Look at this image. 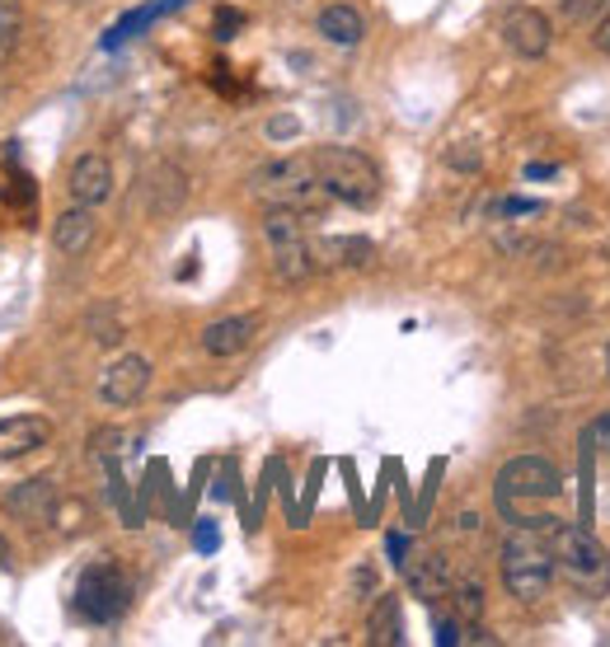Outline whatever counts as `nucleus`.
<instances>
[{
  "label": "nucleus",
  "mask_w": 610,
  "mask_h": 647,
  "mask_svg": "<svg viewBox=\"0 0 610 647\" xmlns=\"http://www.w3.org/2000/svg\"><path fill=\"white\" fill-rule=\"evenodd\" d=\"M498 507L511 525H526V531H545V525H555V516L545 512L549 502H559L564 493V474L545 456H517L498 469Z\"/></svg>",
  "instance_id": "nucleus-1"
},
{
  "label": "nucleus",
  "mask_w": 610,
  "mask_h": 647,
  "mask_svg": "<svg viewBox=\"0 0 610 647\" xmlns=\"http://www.w3.org/2000/svg\"><path fill=\"white\" fill-rule=\"evenodd\" d=\"M310 165L320 174V184L329 192V202H343V207H376L381 202V169L371 155L352 150V146H314L310 150Z\"/></svg>",
  "instance_id": "nucleus-2"
},
{
  "label": "nucleus",
  "mask_w": 610,
  "mask_h": 647,
  "mask_svg": "<svg viewBox=\"0 0 610 647\" xmlns=\"http://www.w3.org/2000/svg\"><path fill=\"white\" fill-rule=\"evenodd\" d=\"M249 192L263 198L268 207H297L301 216H320L329 207V192L314 174L310 155H291V160H272L249 174Z\"/></svg>",
  "instance_id": "nucleus-3"
},
{
  "label": "nucleus",
  "mask_w": 610,
  "mask_h": 647,
  "mask_svg": "<svg viewBox=\"0 0 610 647\" xmlns=\"http://www.w3.org/2000/svg\"><path fill=\"white\" fill-rule=\"evenodd\" d=\"M306 221L297 207H268L263 211V240L272 253V278L282 286H301L320 263H314V244L306 240Z\"/></svg>",
  "instance_id": "nucleus-4"
},
{
  "label": "nucleus",
  "mask_w": 610,
  "mask_h": 647,
  "mask_svg": "<svg viewBox=\"0 0 610 647\" xmlns=\"http://www.w3.org/2000/svg\"><path fill=\"white\" fill-rule=\"evenodd\" d=\"M555 567L578 586L582 596H606L610 592V549L582 531V525H555Z\"/></svg>",
  "instance_id": "nucleus-5"
},
{
  "label": "nucleus",
  "mask_w": 610,
  "mask_h": 647,
  "mask_svg": "<svg viewBox=\"0 0 610 647\" xmlns=\"http://www.w3.org/2000/svg\"><path fill=\"white\" fill-rule=\"evenodd\" d=\"M498 567H503V586L517 601H540L555 586V549L530 535L526 525L503 544Z\"/></svg>",
  "instance_id": "nucleus-6"
},
{
  "label": "nucleus",
  "mask_w": 610,
  "mask_h": 647,
  "mask_svg": "<svg viewBox=\"0 0 610 647\" xmlns=\"http://www.w3.org/2000/svg\"><path fill=\"white\" fill-rule=\"evenodd\" d=\"M132 605V577L117 559H94L75 582V611L90 624H117Z\"/></svg>",
  "instance_id": "nucleus-7"
},
{
  "label": "nucleus",
  "mask_w": 610,
  "mask_h": 647,
  "mask_svg": "<svg viewBox=\"0 0 610 647\" xmlns=\"http://www.w3.org/2000/svg\"><path fill=\"white\" fill-rule=\"evenodd\" d=\"M498 33H503L507 52L526 56V62H540V56L549 52V43H555V24H549V14L536 10V6H517V10H507V14H503V24H498Z\"/></svg>",
  "instance_id": "nucleus-8"
},
{
  "label": "nucleus",
  "mask_w": 610,
  "mask_h": 647,
  "mask_svg": "<svg viewBox=\"0 0 610 647\" xmlns=\"http://www.w3.org/2000/svg\"><path fill=\"white\" fill-rule=\"evenodd\" d=\"M146 389H151V362L136 357V352L108 362L104 376H100V399H104L108 408H132L136 399L146 395Z\"/></svg>",
  "instance_id": "nucleus-9"
},
{
  "label": "nucleus",
  "mask_w": 610,
  "mask_h": 647,
  "mask_svg": "<svg viewBox=\"0 0 610 647\" xmlns=\"http://www.w3.org/2000/svg\"><path fill=\"white\" fill-rule=\"evenodd\" d=\"M404 586H409V596H418L423 605H437L451 596V563L446 554H437V549H418V554H409L404 563Z\"/></svg>",
  "instance_id": "nucleus-10"
},
{
  "label": "nucleus",
  "mask_w": 610,
  "mask_h": 647,
  "mask_svg": "<svg viewBox=\"0 0 610 647\" xmlns=\"http://www.w3.org/2000/svg\"><path fill=\"white\" fill-rule=\"evenodd\" d=\"M66 192H71V202H81V207H104L113 198V165H108V155H100V150L75 155V165L66 174Z\"/></svg>",
  "instance_id": "nucleus-11"
},
{
  "label": "nucleus",
  "mask_w": 610,
  "mask_h": 647,
  "mask_svg": "<svg viewBox=\"0 0 610 647\" xmlns=\"http://www.w3.org/2000/svg\"><path fill=\"white\" fill-rule=\"evenodd\" d=\"M43 446H52V422L43 414L0 418V460H24Z\"/></svg>",
  "instance_id": "nucleus-12"
},
{
  "label": "nucleus",
  "mask_w": 610,
  "mask_h": 647,
  "mask_svg": "<svg viewBox=\"0 0 610 647\" xmlns=\"http://www.w3.org/2000/svg\"><path fill=\"white\" fill-rule=\"evenodd\" d=\"M6 512H10L14 521H24V525L52 521V512H56V479L38 474V479L14 483L10 493H6Z\"/></svg>",
  "instance_id": "nucleus-13"
},
{
  "label": "nucleus",
  "mask_w": 610,
  "mask_h": 647,
  "mask_svg": "<svg viewBox=\"0 0 610 647\" xmlns=\"http://www.w3.org/2000/svg\"><path fill=\"white\" fill-rule=\"evenodd\" d=\"M254 338H259V315H226L203 328V352L207 357H240Z\"/></svg>",
  "instance_id": "nucleus-14"
},
{
  "label": "nucleus",
  "mask_w": 610,
  "mask_h": 647,
  "mask_svg": "<svg viewBox=\"0 0 610 647\" xmlns=\"http://www.w3.org/2000/svg\"><path fill=\"white\" fill-rule=\"evenodd\" d=\"M94 230H100V221H94V207L75 202L71 211H62L52 221V249L62 253V259H75V253H85L94 244Z\"/></svg>",
  "instance_id": "nucleus-15"
},
{
  "label": "nucleus",
  "mask_w": 610,
  "mask_h": 647,
  "mask_svg": "<svg viewBox=\"0 0 610 647\" xmlns=\"http://www.w3.org/2000/svg\"><path fill=\"white\" fill-rule=\"evenodd\" d=\"M146 192H151V216L179 211L184 198H188V174L179 165H155L151 179H146Z\"/></svg>",
  "instance_id": "nucleus-16"
},
{
  "label": "nucleus",
  "mask_w": 610,
  "mask_h": 647,
  "mask_svg": "<svg viewBox=\"0 0 610 647\" xmlns=\"http://www.w3.org/2000/svg\"><path fill=\"white\" fill-rule=\"evenodd\" d=\"M376 259V244L362 240V234H329V240L314 244V263L329 268H366Z\"/></svg>",
  "instance_id": "nucleus-17"
},
{
  "label": "nucleus",
  "mask_w": 610,
  "mask_h": 647,
  "mask_svg": "<svg viewBox=\"0 0 610 647\" xmlns=\"http://www.w3.org/2000/svg\"><path fill=\"white\" fill-rule=\"evenodd\" d=\"M366 643L371 647H400L404 643V611L400 596H381L366 615Z\"/></svg>",
  "instance_id": "nucleus-18"
},
{
  "label": "nucleus",
  "mask_w": 610,
  "mask_h": 647,
  "mask_svg": "<svg viewBox=\"0 0 610 647\" xmlns=\"http://www.w3.org/2000/svg\"><path fill=\"white\" fill-rule=\"evenodd\" d=\"M320 33L329 38L333 48H358L366 38V19H362V10H352V6H324L320 10Z\"/></svg>",
  "instance_id": "nucleus-19"
},
{
  "label": "nucleus",
  "mask_w": 610,
  "mask_h": 647,
  "mask_svg": "<svg viewBox=\"0 0 610 647\" xmlns=\"http://www.w3.org/2000/svg\"><path fill=\"white\" fill-rule=\"evenodd\" d=\"M184 0H151V6H142V10H132V14H123L117 24L104 33V48H117V43H127V38H136L146 24H155L161 14H169V10H179Z\"/></svg>",
  "instance_id": "nucleus-20"
},
{
  "label": "nucleus",
  "mask_w": 610,
  "mask_h": 647,
  "mask_svg": "<svg viewBox=\"0 0 610 647\" xmlns=\"http://www.w3.org/2000/svg\"><path fill=\"white\" fill-rule=\"evenodd\" d=\"M451 611H456V619L461 624H479V615H484V582H475V577H456L451 582Z\"/></svg>",
  "instance_id": "nucleus-21"
},
{
  "label": "nucleus",
  "mask_w": 610,
  "mask_h": 647,
  "mask_svg": "<svg viewBox=\"0 0 610 647\" xmlns=\"http://www.w3.org/2000/svg\"><path fill=\"white\" fill-rule=\"evenodd\" d=\"M85 333H90V343H100V347H117V343H123V320H117V310L100 305V310H90Z\"/></svg>",
  "instance_id": "nucleus-22"
},
{
  "label": "nucleus",
  "mask_w": 610,
  "mask_h": 647,
  "mask_svg": "<svg viewBox=\"0 0 610 647\" xmlns=\"http://www.w3.org/2000/svg\"><path fill=\"white\" fill-rule=\"evenodd\" d=\"M19 29H24V0H0V62L14 52Z\"/></svg>",
  "instance_id": "nucleus-23"
},
{
  "label": "nucleus",
  "mask_w": 610,
  "mask_h": 647,
  "mask_svg": "<svg viewBox=\"0 0 610 647\" xmlns=\"http://www.w3.org/2000/svg\"><path fill=\"white\" fill-rule=\"evenodd\" d=\"M606 10H610V0H564V19H568V24H587V29H592Z\"/></svg>",
  "instance_id": "nucleus-24"
},
{
  "label": "nucleus",
  "mask_w": 610,
  "mask_h": 647,
  "mask_svg": "<svg viewBox=\"0 0 610 647\" xmlns=\"http://www.w3.org/2000/svg\"><path fill=\"white\" fill-rule=\"evenodd\" d=\"M446 165H451V169H465V174H479L484 155H479V146H469V142H456V146L446 150Z\"/></svg>",
  "instance_id": "nucleus-25"
},
{
  "label": "nucleus",
  "mask_w": 610,
  "mask_h": 647,
  "mask_svg": "<svg viewBox=\"0 0 610 647\" xmlns=\"http://www.w3.org/2000/svg\"><path fill=\"white\" fill-rule=\"evenodd\" d=\"M211 29H216V38L226 43V38H235V33L245 29V14L235 10V6H221V10H216V19H211Z\"/></svg>",
  "instance_id": "nucleus-26"
},
{
  "label": "nucleus",
  "mask_w": 610,
  "mask_h": 647,
  "mask_svg": "<svg viewBox=\"0 0 610 647\" xmlns=\"http://www.w3.org/2000/svg\"><path fill=\"white\" fill-rule=\"evenodd\" d=\"M587 441H592L597 450H606V456H610V414H601L592 427H587Z\"/></svg>",
  "instance_id": "nucleus-27"
},
{
  "label": "nucleus",
  "mask_w": 610,
  "mask_h": 647,
  "mask_svg": "<svg viewBox=\"0 0 610 647\" xmlns=\"http://www.w3.org/2000/svg\"><path fill=\"white\" fill-rule=\"evenodd\" d=\"M193 544H198V549H203V554H211V549H216V544H221V535H216V525H211V521H203V525H198V531H193Z\"/></svg>",
  "instance_id": "nucleus-28"
},
{
  "label": "nucleus",
  "mask_w": 610,
  "mask_h": 647,
  "mask_svg": "<svg viewBox=\"0 0 610 647\" xmlns=\"http://www.w3.org/2000/svg\"><path fill=\"white\" fill-rule=\"evenodd\" d=\"M592 48L610 56V10H606V14L597 19V24H592Z\"/></svg>",
  "instance_id": "nucleus-29"
},
{
  "label": "nucleus",
  "mask_w": 610,
  "mask_h": 647,
  "mask_svg": "<svg viewBox=\"0 0 610 647\" xmlns=\"http://www.w3.org/2000/svg\"><path fill=\"white\" fill-rule=\"evenodd\" d=\"M530 211H540V202H526V198H507V202H498V216H530Z\"/></svg>",
  "instance_id": "nucleus-30"
},
{
  "label": "nucleus",
  "mask_w": 610,
  "mask_h": 647,
  "mask_svg": "<svg viewBox=\"0 0 610 647\" xmlns=\"http://www.w3.org/2000/svg\"><path fill=\"white\" fill-rule=\"evenodd\" d=\"M268 136H272V142H282V136H297V117H272Z\"/></svg>",
  "instance_id": "nucleus-31"
},
{
  "label": "nucleus",
  "mask_w": 610,
  "mask_h": 647,
  "mask_svg": "<svg viewBox=\"0 0 610 647\" xmlns=\"http://www.w3.org/2000/svg\"><path fill=\"white\" fill-rule=\"evenodd\" d=\"M461 638H465V634H461V624H456V619H442V624H437V643L451 647V643H461Z\"/></svg>",
  "instance_id": "nucleus-32"
},
{
  "label": "nucleus",
  "mask_w": 610,
  "mask_h": 647,
  "mask_svg": "<svg viewBox=\"0 0 610 647\" xmlns=\"http://www.w3.org/2000/svg\"><path fill=\"white\" fill-rule=\"evenodd\" d=\"M385 549H390V554H395V563H404V559H409V535H390V540H385Z\"/></svg>",
  "instance_id": "nucleus-33"
},
{
  "label": "nucleus",
  "mask_w": 610,
  "mask_h": 647,
  "mask_svg": "<svg viewBox=\"0 0 610 647\" xmlns=\"http://www.w3.org/2000/svg\"><path fill=\"white\" fill-rule=\"evenodd\" d=\"M555 174V165H526V179H549Z\"/></svg>",
  "instance_id": "nucleus-34"
},
{
  "label": "nucleus",
  "mask_w": 610,
  "mask_h": 647,
  "mask_svg": "<svg viewBox=\"0 0 610 647\" xmlns=\"http://www.w3.org/2000/svg\"><path fill=\"white\" fill-rule=\"evenodd\" d=\"M0 567H10V540L0 535Z\"/></svg>",
  "instance_id": "nucleus-35"
},
{
  "label": "nucleus",
  "mask_w": 610,
  "mask_h": 647,
  "mask_svg": "<svg viewBox=\"0 0 610 647\" xmlns=\"http://www.w3.org/2000/svg\"><path fill=\"white\" fill-rule=\"evenodd\" d=\"M606 371H610V347H606Z\"/></svg>",
  "instance_id": "nucleus-36"
}]
</instances>
